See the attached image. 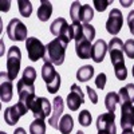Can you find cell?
Instances as JSON below:
<instances>
[{"instance_id": "obj_1", "label": "cell", "mask_w": 134, "mask_h": 134, "mask_svg": "<svg viewBox=\"0 0 134 134\" xmlns=\"http://www.w3.org/2000/svg\"><path fill=\"white\" fill-rule=\"evenodd\" d=\"M74 39H75V52L81 59H90L93 55L91 42L95 38V28L91 24L72 23Z\"/></svg>"}, {"instance_id": "obj_2", "label": "cell", "mask_w": 134, "mask_h": 134, "mask_svg": "<svg viewBox=\"0 0 134 134\" xmlns=\"http://www.w3.org/2000/svg\"><path fill=\"white\" fill-rule=\"evenodd\" d=\"M69 46V42H66L60 38H55L48 44H46V55H44V63L50 62L54 66H60L64 62L66 48Z\"/></svg>"}, {"instance_id": "obj_3", "label": "cell", "mask_w": 134, "mask_h": 134, "mask_svg": "<svg viewBox=\"0 0 134 134\" xmlns=\"http://www.w3.org/2000/svg\"><path fill=\"white\" fill-rule=\"evenodd\" d=\"M42 78L46 82L47 91L51 94H55L60 87V75L54 69V64L50 62H46L42 67Z\"/></svg>"}, {"instance_id": "obj_4", "label": "cell", "mask_w": 134, "mask_h": 134, "mask_svg": "<svg viewBox=\"0 0 134 134\" xmlns=\"http://www.w3.org/2000/svg\"><path fill=\"white\" fill-rule=\"evenodd\" d=\"M20 63H21L20 48L16 46L9 47V50L7 52V75L9 76L11 81L16 79L19 70H20Z\"/></svg>"}, {"instance_id": "obj_5", "label": "cell", "mask_w": 134, "mask_h": 134, "mask_svg": "<svg viewBox=\"0 0 134 134\" xmlns=\"http://www.w3.org/2000/svg\"><path fill=\"white\" fill-rule=\"evenodd\" d=\"M16 90H18V95H19V102L27 110H30L32 102L36 98L35 97V86L26 82L24 79H20L16 85Z\"/></svg>"}, {"instance_id": "obj_6", "label": "cell", "mask_w": 134, "mask_h": 134, "mask_svg": "<svg viewBox=\"0 0 134 134\" xmlns=\"http://www.w3.org/2000/svg\"><path fill=\"white\" fill-rule=\"evenodd\" d=\"M50 31L52 35H55L57 38H60L69 43L71 39H74V28L72 26H69V23L66 21L64 18L55 19L50 26Z\"/></svg>"}, {"instance_id": "obj_7", "label": "cell", "mask_w": 134, "mask_h": 134, "mask_svg": "<svg viewBox=\"0 0 134 134\" xmlns=\"http://www.w3.org/2000/svg\"><path fill=\"white\" fill-rule=\"evenodd\" d=\"M26 50L28 54V59L32 62L43 59L46 55V46L38 38H28L26 40Z\"/></svg>"}, {"instance_id": "obj_8", "label": "cell", "mask_w": 134, "mask_h": 134, "mask_svg": "<svg viewBox=\"0 0 134 134\" xmlns=\"http://www.w3.org/2000/svg\"><path fill=\"white\" fill-rule=\"evenodd\" d=\"M7 35L11 40L24 42L27 40V27L19 19H12L7 26Z\"/></svg>"}, {"instance_id": "obj_9", "label": "cell", "mask_w": 134, "mask_h": 134, "mask_svg": "<svg viewBox=\"0 0 134 134\" xmlns=\"http://www.w3.org/2000/svg\"><path fill=\"white\" fill-rule=\"evenodd\" d=\"M34 117L35 119H46L50 114H51V103L47 98L44 97H39V98H35V100L32 102L31 105V109Z\"/></svg>"}, {"instance_id": "obj_10", "label": "cell", "mask_w": 134, "mask_h": 134, "mask_svg": "<svg viewBox=\"0 0 134 134\" xmlns=\"http://www.w3.org/2000/svg\"><path fill=\"white\" fill-rule=\"evenodd\" d=\"M107 51L110 52V59L113 66H118L124 63V43L119 38H111L107 44Z\"/></svg>"}, {"instance_id": "obj_11", "label": "cell", "mask_w": 134, "mask_h": 134, "mask_svg": "<svg viewBox=\"0 0 134 134\" xmlns=\"http://www.w3.org/2000/svg\"><path fill=\"white\" fill-rule=\"evenodd\" d=\"M122 24H124V16H122V12L118 8H113L109 14V19L106 21V30L110 35H117V34L121 31Z\"/></svg>"}, {"instance_id": "obj_12", "label": "cell", "mask_w": 134, "mask_h": 134, "mask_svg": "<svg viewBox=\"0 0 134 134\" xmlns=\"http://www.w3.org/2000/svg\"><path fill=\"white\" fill-rule=\"evenodd\" d=\"M27 109L21 105L20 102H18L14 106H9L4 110V121L5 124L9 126L16 125V122L20 119V117H23L24 114H27Z\"/></svg>"}, {"instance_id": "obj_13", "label": "cell", "mask_w": 134, "mask_h": 134, "mask_svg": "<svg viewBox=\"0 0 134 134\" xmlns=\"http://www.w3.org/2000/svg\"><path fill=\"white\" fill-rule=\"evenodd\" d=\"M85 103V94L82 91V88L78 85H72L70 94L67 95V106L71 111H76L79 109L81 105Z\"/></svg>"}, {"instance_id": "obj_14", "label": "cell", "mask_w": 134, "mask_h": 134, "mask_svg": "<svg viewBox=\"0 0 134 134\" xmlns=\"http://www.w3.org/2000/svg\"><path fill=\"white\" fill-rule=\"evenodd\" d=\"M115 114L114 113H105L100 114L97 119V129L98 131L103 130L109 134H117V127H115Z\"/></svg>"}, {"instance_id": "obj_15", "label": "cell", "mask_w": 134, "mask_h": 134, "mask_svg": "<svg viewBox=\"0 0 134 134\" xmlns=\"http://www.w3.org/2000/svg\"><path fill=\"white\" fill-rule=\"evenodd\" d=\"M134 126V106L124 103L121 107V127L122 130H133Z\"/></svg>"}, {"instance_id": "obj_16", "label": "cell", "mask_w": 134, "mask_h": 134, "mask_svg": "<svg viewBox=\"0 0 134 134\" xmlns=\"http://www.w3.org/2000/svg\"><path fill=\"white\" fill-rule=\"evenodd\" d=\"M54 106H52V114L48 118V125L54 129H58L59 130V117L63 113V109H64V103H63V99L62 97H55L54 98Z\"/></svg>"}, {"instance_id": "obj_17", "label": "cell", "mask_w": 134, "mask_h": 134, "mask_svg": "<svg viewBox=\"0 0 134 134\" xmlns=\"http://www.w3.org/2000/svg\"><path fill=\"white\" fill-rule=\"evenodd\" d=\"M14 87H12V81L9 79L7 72H2V83H0V98L2 102H9L14 95Z\"/></svg>"}, {"instance_id": "obj_18", "label": "cell", "mask_w": 134, "mask_h": 134, "mask_svg": "<svg viewBox=\"0 0 134 134\" xmlns=\"http://www.w3.org/2000/svg\"><path fill=\"white\" fill-rule=\"evenodd\" d=\"M106 52H107V43L103 39H98L94 44H93V55H91V59L95 63H100L103 62L105 57H106Z\"/></svg>"}, {"instance_id": "obj_19", "label": "cell", "mask_w": 134, "mask_h": 134, "mask_svg": "<svg viewBox=\"0 0 134 134\" xmlns=\"http://www.w3.org/2000/svg\"><path fill=\"white\" fill-rule=\"evenodd\" d=\"M119 103L124 105V103H133L134 102V85L129 83L125 87L119 88Z\"/></svg>"}, {"instance_id": "obj_20", "label": "cell", "mask_w": 134, "mask_h": 134, "mask_svg": "<svg viewBox=\"0 0 134 134\" xmlns=\"http://www.w3.org/2000/svg\"><path fill=\"white\" fill-rule=\"evenodd\" d=\"M52 14V4L48 0H42L40 7L38 8V19L40 21H47Z\"/></svg>"}, {"instance_id": "obj_21", "label": "cell", "mask_w": 134, "mask_h": 134, "mask_svg": "<svg viewBox=\"0 0 134 134\" xmlns=\"http://www.w3.org/2000/svg\"><path fill=\"white\" fill-rule=\"evenodd\" d=\"M74 129V119L70 114H64L62 115L59 121V131L62 134H70L71 130Z\"/></svg>"}, {"instance_id": "obj_22", "label": "cell", "mask_w": 134, "mask_h": 134, "mask_svg": "<svg viewBox=\"0 0 134 134\" xmlns=\"http://www.w3.org/2000/svg\"><path fill=\"white\" fill-rule=\"evenodd\" d=\"M93 75H94V67L90 64H86L76 71V79L79 82H87L93 78Z\"/></svg>"}, {"instance_id": "obj_23", "label": "cell", "mask_w": 134, "mask_h": 134, "mask_svg": "<svg viewBox=\"0 0 134 134\" xmlns=\"http://www.w3.org/2000/svg\"><path fill=\"white\" fill-rule=\"evenodd\" d=\"M94 18V9L91 8V5L88 4H83L81 8V15H79V23L83 24H88Z\"/></svg>"}, {"instance_id": "obj_24", "label": "cell", "mask_w": 134, "mask_h": 134, "mask_svg": "<svg viewBox=\"0 0 134 134\" xmlns=\"http://www.w3.org/2000/svg\"><path fill=\"white\" fill-rule=\"evenodd\" d=\"M118 103H119V95L117 93L111 91V93H109L106 95V98H105V106H106L109 113H114Z\"/></svg>"}, {"instance_id": "obj_25", "label": "cell", "mask_w": 134, "mask_h": 134, "mask_svg": "<svg viewBox=\"0 0 134 134\" xmlns=\"http://www.w3.org/2000/svg\"><path fill=\"white\" fill-rule=\"evenodd\" d=\"M30 134H46V122L43 119H35L30 125Z\"/></svg>"}, {"instance_id": "obj_26", "label": "cell", "mask_w": 134, "mask_h": 134, "mask_svg": "<svg viewBox=\"0 0 134 134\" xmlns=\"http://www.w3.org/2000/svg\"><path fill=\"white\" fill-rule=\"evenodd\" d=\"M18 7H19V12L21 16L28 18L32 14V4L28 0H19L18 2Z\"/></svg>"}, {"instance_id": "obj_27", "label": "cell", "mask_w": 134, "mask_h": 134, "mask_svg": "<svg viewBox=\"0 0 134 134\" xmlns=\"http://www.w3.org/2000/svg\"><path fill=\"white\" fill-rule=\"evenodd\" d=\"M81 3L79 2H74L71 4V8H70V16L72 19V23H79V15H81Z\"/></svg>"}, {"instance_id": "obj_28", "label": "cell", "mask_w": 134, "mask_h": 134, "mask_svg": "<svg viewBox=\"0 0 134 134\" xmlns=\"http://www.w3.org/2000/svg\"><path fill=\"white\" fill-rule=\"evenodd\" d=\"M21 79H24L26 82L34 85V82H35V79H36V71H35V69L31 67V66H27L24 69V71H23V78H21Z\"/></svg>"}, {"instance_id": "obj_29", "label": "cell", "mask_w": 134, "mask_h": 134, "mask_svg": "<svg viewBox=\"0 0 134 134\" xmlns=\"http://www.w3.org/2000/svg\"><path fill=\"white\" fill-rule=\"evenodd\" d=\"M78 121H79V124H81L83 127L90 126V125H91V121H93L90 111H88V110H82L81 113H79V117H78Z\"/></svg>"}, {"instance_id": "obj_30", "label": "cell", "mask_w": 134, "mask_h": 134, "mask_svg": "<svg viewBox=\"0 0 134 134\" xmlns=\"http://www.w3.org/2000/svg\"><path fill=\"white\" fill-rule=\"evenodd\" d=\"M114 74H115L118 81H125L126 78H127V69H126L125 63L114 66Z\"/></svg>"}, {"instance_id": "obj_31", "label": "cell", "mask_w": 134, "mask_h": 134, "mask_svg": "<svg viewBox=\"0 0 134 134\" xmlns=\"http://www.w3.org/2000/svg\"><path fill=\"white\" fill-rule=\"evenodd\" d=\"M124 51L127 55V58L134 59V39H127L124 44Z\"/></svg>"}, {"instance_id": "obj_32", "label": "cell", "mask_w": 134, "mask_h": 134, "mask_svg": "<svg viewBox=\"0 0 134 134\" xmlns=\"http://www.w3.org/2000/svg\"><path fill=\"white\" fill-rule=\"evenodd\" d=\"M105 85H106V74L100 72V74L97 76V79H95V86L99 88V90H103Z\"/></svg>"}, {"instance_id": "obj_33", "label": "cell", "mask_w": 134, "mask_h": 134, "mask_svg": "<svg viewBox=\"0 0 134 134\" xmlns=\"http://www.w3.org/2000/svg\"><path fill=\"white\" fill-rule=\"evenodd\" d=\"M109 4H110V2H107V0H94L95 9L99 11V12H103V11L107 8Z\"/></svg>"}, {"instance_id": "obj_34", "label": "cell", "mask_w": 134, "mask_h": 134, "mask_svg": "<svg viewBox=\"0 0 134 134\" xmlns=\"http://www.w3.org/2000/svg\"><path fill=\"white\" fill-rule=\"evenodd\" d=\"M127 26H129L131 35H134V9L130 11V14L127 15Z\"/></svg>"}, {"instance_id": "obj_35", "label": "cell", "mask_w": 134, "mask_h": 134, "mask_svg": "<svg viewBox=\"0 0 134 134\" xmlns=\"http://www.w3.org/2000/svg\"><path fill=\"white\" fill-rule=\"evenodd\" d=\"M86 90H87L88 98H90L91 102H93V103H98V95H97V93L93 90V88H91L90 86H87V87H86Z\"/></svg>"}, {"instance_id": "obj_36", "label": "cell", "mask_w": 134, "mask_h": 134, "mask_svg": "<svg viewBox=\"0 0 134 134\" xmlns=\"http://www.w3.org/2000/svg\"><path fill=\"white\" fill-rule=\"evenodd\" d=\"M14 134H27V133H26V130H24L23 127H18V129L14 131Z\"/></svg>"}, {"instance_id": "obj_37", "label": "cell", "mask_w": 134, "mask_h": 134, "mask_svg": "<svg viewBox=\"0 0 134 134\" xmlns=\"http://www.w3.org/2000/svg\"><path fill=\"white\" fill-rule=\"evenodd\" d=\"M122 134H134V131L133 130H124V131H122Z\"/></svg>"}, {"instance_id": "obj_38", "label": "cell", "mask_w": 134, "mask_h": 134, "mask_svg": "<svg viewBox=\"0 0 134 134\" xmlns=\"http://www.w3.org/2000/svg\"><path fill=\"white\" fill-rule=\"evenodd\" d=\"M98 134H109V133H106V131H103V130H100V131H98Z\"/></svg>"}, {"instance_id": "obj_39", "label": "cell", "mask_w": 134, "mask_h": 134, "mask_svg": "<svg viewBox=\"0 0 134 134\" xmlns=\"http://www.w3.org/2000/svg\"><path fill=\"white\" fill-rule=\"evenodd\" d=\"M76 134H85V133H83V131H81V130H79V131H76Z\"/></svg>"}, {"instance_id": "obj_40", "label": "cell", "mask_w": 134, "mask_h": 134, "mask_svg": "<svg viewBox=\"0 0 134 134\" xmlns=\"http://www.w3.org/2000/svg\"><path fill=\"white\" fill-rule=\"evenodd\" d=\"M0 134H7V133H4V131H0Z\"/></svg>"}, {"instance_id": "obj_41", "label": "cell", "mask_w": 134, "mask_h": 134, "mask_svg": "<svg viewBox=\"0 0 134 134\" xmlns=\"http://www.w3.org/2000/svg\"><path fill=\"white\" fill-rule=\"evenodd\" d=\"M133 76H134V66H133Z\"/></svg>"}]
</instances>
